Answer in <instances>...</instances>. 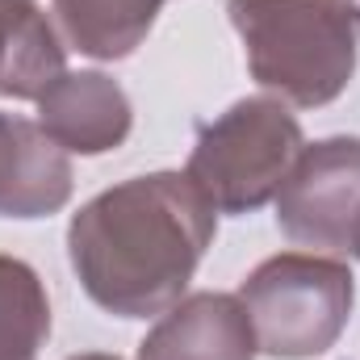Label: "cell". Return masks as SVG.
Instances as JSON below:
<instances>
[{"mask_svg":"<svg viewBox=\"0 0 360 360\" xmlns=\"http://www.w3.org/2000/svg\"><path fill=\"white\" fill-rule=\"evenodd\" d=\"M352 256H360V226H356V239H352Z\"/></svg>","mask_w":360,"mask_h":360,"instance_id":"cell-13","label":"cell"},{"mask_svg":"<svg viewBox=\"0 0 360 360\" xmlns=\"http://www.w3.org/2000/svg\"><path fill=\"white\" fill-rule=\"evenodd\" d=\"M218 210L184 172H151L96 193L68 226V260L84 293L117 319L172 310L205 248Z\"/></svg>","mask_w":360,"mask_h":360,"instance_id":"cell-1","label":"cell"},{"mask_svg":"<svg viewBox=\"0 0 360 360\" xmlns=\"http://www.w3.org/2000/svg\"><path fill=\"white\" fill-rule=\"evenodd\" d=\"M302 147V126L281 101L248 96L201 126L184 176L218 214H252L281 193Z\"/></svg>","mask_w":360,"mask_h":360,"instance_id":"cell-3","label":"cell"},{"mask_svg":"<svg viewBox=\"0 0 360 360\" xmlns=\"http://www.w3.org/2000/svg\"><path fill=\"white\" fill-rule=\"evenodd\" d=\"M63 42L34 0H0V96L38 101L63 76Z\"/></svg>","mask_w":360,"mask_h":360,"instance_id":"cell-9","label":"cell"},{"mask_svg":"<svg viewBox=\"0 0 360 360\" xmlns=\"http://www.w3.org/2000/svg\"><path fill=\"white\" fill-rule=\"evenodd\" d=\"M72 360H117V356H105V352H80V356H72Z\"/></svg>","mask_w":360,"mask_h":360,"instance_id":"cell-12","label":"cell"},{"mask_svg":"<svg viewBox=\"0 0 360 360\" xmlns=\"http://www.w3.org/2000/svg\"><path fill=\"white\" fill-rule=\"evenodd\" d=\"M276 226L314 252H352L360 226V139L335 134L302 147L281 184Z\"/></svg>","mask_w":360,"mask_h":360,"instance_id":"cell-5","label":"cell"},{"mask_svg":"<svg viewBox=\"0 0 360 360\" xmlns=\"http://www.w3.org/2000/svg\"><path fill=\"white\" fill-rule=\"evenodd\" d=\"M63 38L89 59L134 55L168 0H51Z\"/></svg>","mask_w":360,"mask_h":360,"instance_id":"cell-10","label":"cell"},{"mask_svg":"<svg viewBox=\"0 0 360 360\" xmlns=\"http://www.w3.org/2000/svg\"><path fill=\"white\" fill-rule=\"evenodd\" d=\"M51 340V297L42 276L17 256H0V360H38Z\"/></svg>","mask_w":360,"mask_h":360,"instance_id":"cell-11","label":"cell"},{"mask_svg":"<svg viewBox=\"0 0 360 360\" xmlns=\"http://www.w3.org/2000/svg\"><path fill=\"white\" fill-rule=\"evenodd\" d=\"M38 126L76 155H105L126 143L134 113L117 80L105 72H63L38 96Z\"/></svg>","mask_w":360,"mask_h":360,"instance_id":"cell-7","label":"cell"},{"mask_svg":"<svg viewBox=\"0 0 360 360\" xmlns=\"http://www.w3.org/2000/svg\"><path fill=\"white\" fill-rule=\"evenodd\" d=\"M260 340L239 293H188L147 331L139 360H256Z\"/></svg>","mask_w":360,"mask_h":360,"instance_id":"cell-6","label":"cell"},{"mask_svg":"<svg viewBox=\"0 0 360 360\" xmlns=\"http://www.w3.org/2000/svg\"><path fill=\"white\" fill-rule=\"evenodd\" d=\"M72 197V160L38 126L0 113V218H46Z\"/></svg>","mask_w":360,"mask_h":360,"instance_id":"cell-8","label":"cell"},{"mask_svg":"<svg viewBox=\"0 0 360 360\" xmlns=\"http://www.w3.org/2000/svg\"><path fill=\"white\" fill-rule=\"evenodd\" d=\"M260 89L297 109L331 105L352 84L360 59L356 0H226Z\"/></svg>","mask_w":360,"mask_h":360,"instance_id":"cell-2","label":"cell"},{"mask_svg":"<svg viewBox=\"0 0 360 360\" xmlns=\"http://www.w3.org/2000/svg\"><path fill=\"white\" fill-rule=\"evenodd\" d=\"M260 352L276 360H310L335 348L352 319L356 285L348 264L314 252H281L239 289Z\"/></svg>","mask_w":360,"mask_h":360,"instance_id":"cell-4","label":"cell"}]
</instances>
